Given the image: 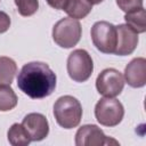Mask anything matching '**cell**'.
Masks as SVG:
<instances>
[{
	"label": "cell",
	"instance_id": "6da1fadb",
	"mask_svg": "<svg viewBox=\"0 0 146 146\" xmlns=\"http://www.w3.org/2000/svg\"><path fill=\"white\" fill-rule=\"evenodd\" d=\"M56 74L42 62L25 64L17 75V87L33 99L50 96L56 88Z\"/></svg>",
	"mask_w": 146,
	"mask_h": 146
},
{
	"label": "cell",
	"instance_id": "7a4b0ae2",
	"mask_svg": "<svg viewBox=\"0 0 146 146\" xmlns=\"http://www.w3.org/2000/svg\"><path fill=\"white\" fill-rule=\"evenodd\" d=\"M54 116L56 122L64 129L75 128L82 117V106L75 97L62 96L54 104Z\"/></svg>",
	"mask_w": 146,
	"mask_h": 146
},
{
	"label": "cell",
	"instance_id": "3957f363",
	"mask_svg": "<svg viewBox=\"0 0 146 146\" xmlns=\"http://www.w3.org/2000/svg\"><path fill=\"white\" fill-rule=\"evenodd\" d=\"M82 27L78 19L65 17L52 27V39L62 48H72L81 39Z\"/></svg>",
	"mask_w": 146,
	"mask_h": 146
},
{
	"label": "cell",
	"instance_id": "277c9868",
	"mask_svg": "<svg viewBox=\"0 0 146 146\" xmlns=\"http://www.w3.org/2000/svg\"><path fill=\"white\" fill-rule=\"evenodd\" d=\"M94 71V62L91 56L84 49L73 50L67 58V73L75 82L87 81Z\"/></svg>",
	"mask_w": 146,
	"mask_h": 146
},
{
	"label": "cell",
	"instance_id": "5b68a950",
	"mask_svg": "<svg viewBox=\"0 0 146 146\" xmlns=\"http://www.w3.org/2000/svg\"><path fill=\"white\" fill-rule=\"evenodd\" d=\"M124 115V108L121 102L114 97H105L98 100L95 106V116L97 121L105 127L117 125Z\"/></svg>",
	"mask_w": 146,
	"mask_h": 146
},
{
	"label": "cell",
	"instance_id": "8992f818",
	"mask_svg": "<svg viewBox=\"0 0 146 146\" xmlns=\"http://www.w3.org/2000/svg\"><path fill=\"white\" fill-rule=\"evenodd\" d=\"M94 46L104 54H114L116 47V27L106 22H96L90 31Z\"/></svg>",
	"mask_w": 146,
	"mask_h": 146
},
{
	"label": "cell",
	"instance_id": "52a82bcc",
	"mask_svg": "<svg viewBox=\"0 0 146 146\" xmlns=\"http://www.w3.org/2000/svg\"><path fill=\"white\" fill-rule=\"evenodd\" d=\"M124 87L123 75L115 68L103 70L96 79V88L98 92L105 97L119 96Z\"/></svg>",
	"mask_w": 146,
	"mask_h": 146
},
{
	"label": "cell",
	"instance_id": "ba28073f",
	"mask_svg": "<svg viewBox=\"0 0 146 146\" xmlns=\"http://www.w3.org/2000/svg\"><path fill=\"white\" fill-rule=\"evenodd\" d=\"M117 145L115 139L107 137L100 128L95 124H86L79 128L75 133L76 146H100V145Z\"/></svg>",
	"mask_w": 146,
	"mask_h": 146
},
{
	"label": "cell",
	"instance_id": "9c48e42d",
	"mask_svg": "<svg viewBox=\"0 0 146 146\" xmlns=\"http://www.w3.org/2000/svg\"><path fill=\"white\" fill-rule=\"evenodd\" d=\"M116 27V47L115 55L127 56L135 51L138 44V33L127 24H120Z\"/></svg>",
	"mask_w": 146,
	"mask_h": 146
},
{
	"label": "cell",
	"instance_id": "30bf717a",
	"mask_svg": "<svg viewBox=\"0 0 146 146\" xmlns=\"http://www.w3.org/2000/svg\"><path fill=\"white\" fill-rule=\"evenodd\" d=\"M22 125L27 131L32 141H40L49 133V124L44 115L40 113L27 114L22 122Z\"/></svg>",
	"mask_w": 146,
	"mask_h": 146
},
{
	"label": "cell",
	"instance_id": "8fae6325",
	"mask_svg": "<svg viewBox=\"0 0 146 146\" xmlns=\"http://www.w3.org/2000/svg\"><path fill=\"white\" fill-rule=\"evenodd\" d=\"M124 80L132 88H141L146 84V59L133 58L124 68Z\"/></svg>",
	"mask_w": 146,
	"mask_h": 146
},
{
	"label": "cell",
	"instance_id": "7c38bea8",
	"mask_svg": "<svg viewBox=\"0 0 146 146\" xmlns=\"http://www.w3.org/2000/svg\"><path fill=\"white\" fill-rule=\"evenodd\" d=\"M92 9V5L88 0H66L63 10L74 19L84 18Z\"/></svg>",
	"mask_w": 146,
	"mask_h": 146
},
{
	"label": "cell",
	"instance_id": "4fadbf2b",
	"mask_svg": "<svg viewBox=\"0 0 146 146\" xmlns=\"http://www.w3.org/2000/svg\"><path fill=\"white\" fill-rule=\"evenodd\" d=\"M124 19H125L127 25H129L137 33H144L146 31V23H145L146 13H145L144 7L125 13Z\"/></svg>",
	"mask_w": 146,
	"mask_h": 146
},
{
	"label": "cell",
	"instance_id": "5bb4252c",
	"mask_svg": "<svg viewBox=\"0 0 146 146\" xmlns=\"http://www.w3.org/2000/svg\"><path fill=\"white\" fill-rule=\"evenodd\" d=\"M7 137H8V141L13 146H26L32 141L25 128L18 123H14L9 128Z\"/></svg>",
	"mask_w": 146,
	"mask_h": 146
},
{
	"label": "cell",
	"instance_id": "9a60e30c",
	"mask_svg": "<svg viewBox=\"0 0 146 146\" xmlns=\"http://www.w3.org/2000/svg\"><path fill=\"white\" fill-rule=\"evenodd\" d=\"M17 73V65L14 59L0 56V84H9L13 82Z\"/></svg>",
	"mask_w": 146,
	"mask_h": 146
},
{
	"label": "cell",
	"instance_id": "2e32d148",
	"mask_svg": "<svg viewBox=\"0 0 146 146\" xmlns=\"http://www.w3.org/2000/svg\"><path fill=\"white\" fill-rule=\"evenodd\" d=\"M17 96L9 84H0V112L13 110L17 105Z\"/></svg>",
	"mask_w": 146,
	"mask_h": 146
},
{
	"label": "cell",
	"instance_id": "e0dca14e",
	"mask_svg": "<svg viewBox=\"0 0 146 146\" xmlns=\"http://www.w3.org/2000/svg\"><path fill=\"white\" fill-rule=\"evenodd\" d=\"M15 5L17 7L18 13L24 17L32 16L36 13L39 8L38 0H15Z\"/></svg>",
	"mask_w": 146,
	"mask_h": 146
},
{
	"label": "cell",
	"instance_id": "ac0fdd59",
	"mask_svg": "<svg viewBox=\"0 0 146 146\" xmlns=\"http://www.w3.org/2000/svg\"><path fill=\"white\" fill-rule=\"evenodd\" d=\"M143 0H116V5L124 13H129L143 7Z\"/></svg>",
	"mask_w": 146,
	"mask_h": 146
},
{
	"label": "cell",
	"instance_id": "d6986e66",
	"mask_svg": "<svg viewBox=\"0 0 146 146\" xmlns=\"http://www.w3.org/2000/svg\"><path fill=\"white\" fill-rule=\"evenodd\" d=\"M10 27V17L5 11L0 10V34L8 31Z\"/></svg>",
	"mask_w": 146,
	"mask_h": 146
},
{
	"label": "cell",
	"instance_id": "ffe728a7",
	"mask_svg": "<svg viewBox=\"0 0 146 146\" xmlns=\"http://www.w3.org/2000/svg\"><path fill=\"white\" fill-rule=\"evenodd\" d=\"M48 2V5L55 9H60L63 10L65 3H66V0H46Z\"/></svg>",
	"mask_w": 146,
	"mask_h": 146
},
{
	"label": "cell",
	"instance_id": "44dd1931",
	"mask_svg": "<svg viewBox=\"0 0 146 146\" xmlns=\"http://www.w3.org/2000/svg\"><path fill=\"white\" fill-rule=\"evenodd\" d=\"M91 5H98V3H100L102 1H104V0H88Z\"/></svg>",
	"mask_w": 146,
	"mask_h": 146
}]
</instances>
